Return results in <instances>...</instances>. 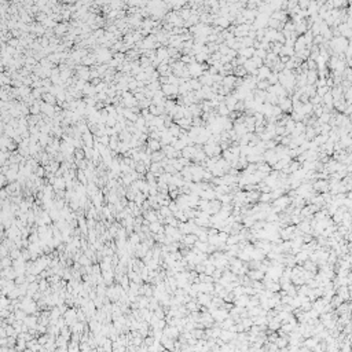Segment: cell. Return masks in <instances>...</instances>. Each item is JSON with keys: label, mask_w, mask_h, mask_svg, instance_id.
I'll list each match as a JSON object with an SVG mask.
<instances>
[{"label": "cell", "mask_w": 352, "mask_h": 352, "mask_svg": "<svg viewBox=\"0 0 352 352\" xmlns=\"http://www.w3.org/2000/svg\"><path fill=\"white\" fill-rule=\"evenodd\" d=\"M277 105L281 108L282 113H292V99L290 96H285V98H278V103Z\"/></svg>", "instance_id": "6da1fadb"}, {"label": "cell", "mask_w": 352, "mask_h": 352, "mask_svg": "<svg viewBox=\"0 0 352 352\" xmlns=\"http://www.w3.org/2000/svg\"><path fill=\"white\" fill-rule=\"evenodd\" d=\"M161 91L164 92V95L165 96H178V94H179V85H175V84H169V83H168V84H164V85H161Z\"/></svg>", "instance_id": "7a4b0ae2"}, {"label": "cell", "mask_w": 352, "mask_h": 352, "mask_svg": "<svg viewBox=\"0 0 352 352\" xmlns=\"http://www.w3.org/2000/svg\"><path fill=\"white\" fill-rule=\"evenodd\" d=\"M272 206H278V208H281L282 210H284L286 206L290 204V198L288 197V194H282L281 197H278V198L272 199Z\"/></svg>", "instance_id": "3957f363"}, {"label": "cell", "mask_w": 352, "mask_h": 352, "mask_svg": "<svg viewBox=\"0 0 352 352\" xmlns=\"http://www.w3.org/2000/svg\"><path fill=\"white\" fill-rule=\"evenodd\" d=\"M312 189L316 193H326L329 191V180H323V179H318L312 183Z\"/></svg>", "instance_id": "277c9868"}, {"label": "cell", "mask_w": 352, "mask_h": 352, "mask_svg": "<svg viewBox=\"0 0 352 352\" xmlns=\"http://www.w3.org/2000/svg\"><path fill=\"white\" fill-rule=\"evenodd\" d=\"M197 301H198V304L201 305H205L208 307L210 304V300H212V294H208V293H202V292H198L197 293Z\"/></svg>", "instance_id": "5b68a950"}, {"label": "cell", "mask_w": 352, "mask_h": 352, "mask_svg": "<svg viewBox=\"0 0 352 352\" xmlns=\"http://www.w3.org/2000/svg\"><path fill=\"white\" fill-rule=\"evenodd\" d=\"M270 73H271V69L268 66H265V65H263V66L257 68L256 77H257V80H267V77L270 76Z\"/></svg>", "instance_id": "8992f818"}, {"label": "cell", "mask_w": 352, "mask_h": 352, "mask_svg": "<svg viewBox=\"0 0 352 352\" xmlns=\"http://www.w3.org/2000/svg\"><path fill=\"white\" fill-rule=\"evenodd\" d=\"M238 54L244 55L245 58H252L254 54V48L253 47H244V48H241V50H238Z\"/></svg>", "instance_id": "52a82bcc"}, {"label": "cell", "mask_w": 352, "mask_h": 352, "mask_svg": "<svg viewBox=\"0 0 352 352\" xmlns=\"http://www.w3.org/2000/svg\"><path fill=\"white\" fill-rule=\"evenodd\" d=\"M180 131H182V128L178 125V124H175V123L172 124L171 127H168V132H169L173 138H178L179 135H180Z\"/></svg>", "instance_id": "ba28073f"}, {"label": "cell", "mask_w": 352, "mask_h": 352, "mask_svg": "<svg viewBox=\"0 0 352 352\" xmlns=\"http://www.w3.org/2000/svg\"><path fill=\"white\" fill-rule=\"evenodd\" d=\"M149 150H151V153L153 151H157V150H161V143L160 140H150L149 142Z\"/></svg>", "instance_id": "9c48e42d"}, {"label": "cell", "mask_w": 352, "mask_h": 352, "mask_svg": "<svg viewBox=\"0 0 352 352\" xmlns=\"http://www.w3.org/2000/svg\"><path fill=\"white\" fill-rule=\"evenodd\" d=\"M239 242V237H238V234H230L229 235V238H227V241H226V245H235V244H238Z\"/></svg>", "instance_id": "30bf717a"}, {"label": "cell", "mask_w": 352, "mask_h": 352, "mask_svg": "<svg viewBox=\"0 0 352 352\" xmlns=\"http://www.w3.org/2000/svg\"><path fill=\"white\" fill-rule=\"evenodd\" d=\"M272 197L271 193H260V197H259V202H271Z\"/></svg>", "instance_id": "8fae6325"}, {"label": "cell", "mask_w": 352, "mask_h": 352, "mask_svg": "<svg viewBox=\"0 0 352 352\" xmlns=\"http://www.w3.org/2000/svg\"><path fill=\"white\" fill-rule=\"evenodd\" d=\"M267 81H268V84H270V85L277 84V83H278V73H277V72H271L270 76L267 77Z\"/></svg>", "instance_id": "7c38bea8"}, {"label": "cell", "mask_w": 352, "mask_h": 352, "mask_svg": "<svg viewBox=\"0 0 352 352\" xmlns=\"http://www.w3.org/2000/svg\"><path fill=\"white\" fill-rule=\"evenodd\" d=\"M268 87H270V84H268L267 80H257V83H256V88L257 89H263V91H265Z\"/></svg>", "instance_id": "4fadbf2b"}, {"label": "cell", "mask_w": 352, "mask_h": 352, "mask_svg": "<svg viewBox=\"0 0 352 352\" xmlns=\"http://www.w3.org/2000/svg\"><path fill=\"white\" fill-rule=\"evenodd\" d=\"M23 322H25V325L29 329H34L36 327V318H26V319H23Z\"/></svg>", "instance_id": "5bb4252c"}, {"label": "cell", "mask_w": 352, "mask_h": 352, "mask_svg": "<svg viewBox=\"0 0 352 352\" xmlns=\"http://www.w3.org/2000/svg\"><path fill=\"white\" fill-rule=\"evenodd\" d=\"M229 235H230V234H227L226 231H223V230H220V233H217V238L220 239V242H226L227 238H229Z\"/></svg>", "instance_id": "9a60e30c"}, {"label": "cell", "mask_w": 352, "mask_h": 352, "mask_svg": "<svg viewBox=\"0 0 352 352\" xmlns=\"http://www.w3.org/2000/svg\"><path fill=\"white\" fill-rule=\"evenodd\" d=\"M168 208H169V210H171L172 213H173V212H176V210L179 209V208H178V205H176V202L173 201V199H172V201H171L169 204H168Z\"/></svg>", "instance_id": "2e32d148"}, {"label": "cell", "mask_w": 352, "mask_h": 352, "mask_svg": "<svg viewBox=\"0 0 352 352\" xmlns=\"http://www.w3.org/2000/svg\"><path fill=\"white\" fill-rule=\"evenodd\" d=\"M78 180L83 182V183H87V178L84 176V172L83 171H78Z\"/></svg>", "instance_id": "e0dca14e"}, {"label": "cell", "mask_w": 352, "mask_h": 352, "mask_svg": "<svg viewBox=\"0 0 352 352\" xmlns=\"http://www.w3.org/2000/svg\"><path fill=\"white\" fill-rule=\"evenodd\" d=\"M84 139H85V142H87L88 146H91V144H92V140H91V135H89V133H85V135H84Z\"/></svg>", "instance_id": "ac0fdd59"}, {"label": "cell", "mask_w": 352, "mask_h": 352, "mask_svg": "<svg viewBox=\"0 0 352 352\" xmlns=\"http://www.w3.org/2000/svg\"><path fill=\"white\" fill-rule=\"evenodd\" d=\"M83 157H84V156H83V151L81 150L76 151V158H77V160H83Z\"/></svg>", "instance_id": "d6986e66"}, {"label": "cell", "mask_w": 352, "mask_h": 352, "mask_svg": "<svg viewBox=\"0 0 352 352\" xmlns=\"http://www.w3.org/2000/svg\"><path fill=\"white\" fill-rule=\"evenodd\" d=\"M39 289H40V290H46V289H47V282H44V281L41 282L40 286H39Z\"/></svg>", "instance_id": "ffe728a7"}, {"label": "cell", "mask_w": 352, "mask_h": 352, "mask_svg": "<svg viewBox=\"0 0 352 352\" xmlns=\"http://www.w3.org/2000/svg\"><path fill=\"white\" fill-rule=\"evenodd\" d=\"M43 168H39V169H37V176H39V178H41V176H43Z\"/></svg>", "instance_id": "44dd1931"}]
</instances>
